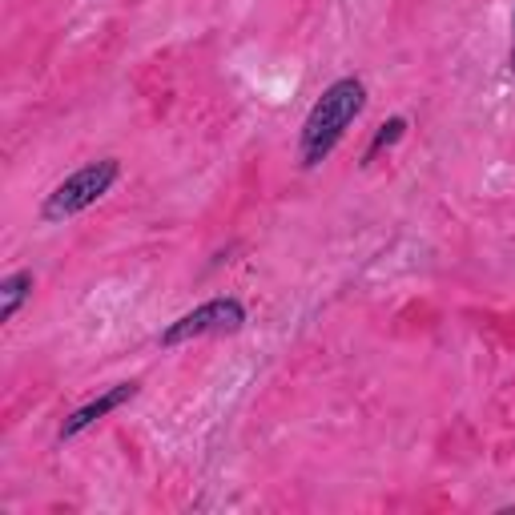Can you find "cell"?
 <instances>
[{
  "label": "cell",
  "mask_w": 515,
  "mask_h": 515,
  "mask_svg": "<svg viewBox=\"0 0 515 515\" xmlns=\"http://www.w3.org/2000/svg\"><path fill=\"white\" fill-rule=\"evenodd\" d=\"M117 178H121V161H117V157H101V161L81 165L77 174H69V178L45 198L41 218H45V222H65V218H73V214L97 206V202L113 190Z\"/></svg>",
  "instance_id": "7a4b0ae2"
},
{
  "label": "cell",
  "mask_w": 515,
  "mask_h": 515,
  "mask_svg": "<svg viewBox=\"0 0 515 515\" xmlns=\"http://www.w3.org/2000/svg\"><path fill=\"white\" fill-rule=\"evenodd\" d=\"M137 395V383H117V387H109L105 395H97L93 403H85V407H77L65 423H61V439H77L85 427H93L97 419H105V415H113L117 407H125L129 399Z\"/></svg>",
  "instance_id": "277c9868"
},
{
  "label": "cell",
  "mask_w": 515,
  "mask_h": 515,
  "mask_svg": "<svg viewBox=\"0 0 515 515\" xmlns=\"http://www.w3.org/2000/svg\"><path fill=\"white\" fill-rule=\"evenodd\" d=\"M511 65H515V57H511Z\"/></svg>",
  "instance_id": "ba28073f"
},
{
  "label": "cell",
  "mask_w": 515,
  "mask_h": 515,
  "mask_svg": "<svg viewBox=\"0 0 515 515\" xmlns=\"http://www.w3.org/2000/svg\"><path fill=\"white\" fill-rule=\"evenodd\" d=\"M363 105H367V85L359 77L334 81L314 101V109L306 113V125H302V137H298V161L306 169H314L318 161H326L334 153V145L342 141V133L351 129V121L363 113Z\"/></svg>",
  "instance_id": "6da1fadb"
},
{
  "label": "cell",
  "mask_w": 515,
  "mask_h": 515,
  "mask_svg": "<svg viewBox=\"0 0 515 515\" xmlns=\"http://www.w3.org/2000/svg\"><path fill=\"white\" fill-rule=\"evenodd\" d=\"M33 294V274L29 270H17L0 282V322H13V314L21 310V302Z\"/></svg>",
  "instance_id": "5b68a950"
},
{
  "label": "cell",
  "mask_w": 515,
  "mask_h": 515,
  "mask_svg": "<svg viewBox=\"0 0 515 515\" xmlns=\"http://www.w3.org/2000/svg\"><path fill=\"white\" fill-rule=\"evenodd\" d=\"M403 133H407V121H403V117H391V121H387V125L375 133V141H371V149H367V161H375V157H379V149L395 145Z\"/></svg>",
  "instance_id": "8992f818"
},
{
  "label": "cell",
  "mask_w": 515,
  "mask_h": 515,
  "mask_svg": "<svg viewBox=\"0 0 515 515\" xmlns=\"http://www.w3.org/2000/svg\"><path fill=\"white\" fill-rule=\"evenodd\" d=\"M246 326V306L238 298H210L198 310L182 314L178 322H169L161 330V347H182V342L206 338V334H234Z\"/></svg>",
  "instance_id": "3957f363"
},
{
  "label": "cell",
  "mask_w": 515,
  "mask_h": 515,
  "mask_svg": "<svg viewBox=\"0 0 515 515\" xmlns=\"http://www.w3.org/2000/svg\"><path fill=\"white\" fill-rule=\"evenodd\" d=\"M511 29H515V13H511Z\"/></svg>",
  "instance_id": "52a82bcc"
}]
</instances>
